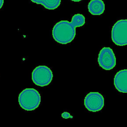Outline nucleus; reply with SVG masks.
<instances>
[{
    "label": "nucleus",
    "instance_id": "1",
    "mask_svg": "<svg viewBox=\"0 0 127 127\" xmlns=\"http://www.w3.org/2000/svg\"><path fill=\"white\" fill-rule=\"evenodd\" d=\"M85 23V17L81 14H74L71 21L62 20L57 22L52 29L54 39L61 44H67L74 39L76 35V27H81Z\"/></svg>",
    "mask_w": 127,
    "mask_h": 127
},
{
    "label": "nucleus",
    "instance_id": "2",
    "mask_svg": "<svg viewBox=\"0 0 127 127\" xmlns=\"http://www.w3.org/2000/svg\"><path fill=\"white\" fill-rule=\"evenodd\" d=\"M18 103L20 106L26 111L34 110L41 103L40 94L35 89L25 88L19 94Z\"/></svg>",
    "mask_w": 127,
    "mask_h": 127
},
{
    "label": "nucleus",
    "instance_id": "3",
    "mask_svg": "<svg viewBox=\"0 0 127 127\" xmlns=\"http://www.w3.org/2000/svg\"><path fill=\"white\" fill-rule=\"evenodd\" d=\"M111 38L116 45H127V19L119 20L114 24L111 31Z\"/></svg>",
    "mask_w": 127,
    "mask_h": 127
},
{
    "label": "nucleus",
    "instance_id": "4",
    "mask_svg": "<svg viewBox=\"0 0 127 127\" xmlns=\"http://www.w3.org/2000/svg\"><path fill=\"white\" fill-rule=\"evenodd\" d=\"M53 77L51 69L46 65H39L36 67L32 72V80L36 85L44 87L48 85Z\"/></svg>",
    "mask_w": 127,
    "mask_h": 127
},
{
    "label": "nucleus",
    "instance_id": "5",
    "mask_svg": "<svg viewBox=\"0 0 127 127\" xmlns=\"http://www.w3.org/2000/svg\"><path fill=\"white\" fill-rule=\"evenodd\" d=\"M98 63L105 70L112 69L116 64V58L113 50L110 47H104L98 55Z\"/></svg>",
    "mask_w": 127,
    "mask_h": 127
},
{
    "label": "nucleus",
    "instance_id": "6",
    "mask_svg": "<svg viewBox=\"0 0 127 127\" xmlns=\"http://www.w3.org/2000/svg\"><path fill=\"white\" fill-rule=\"evenodd\" d=\"M84 104L88 111L92 112H98L104 106V98L102 95L98 92H91L85 96Z\"/></svg>",
    "mask_w": 127,
    "mask_h": 127
},
{
    "label": "nucleus",
    "instance_id": "7",
    "mask_svg": "<svg viewBox=\"0 0 127 127\" xmlns=\"http://www.w3.org/2000/svg\"><path fill=\"white\" fill-rule=\"evenodd\" d=\"M116 89L122 93H127V69L121 70L117 72L114 79Z\"/></svg>",
    "mask_w": 127,
    "mask_h": 127
},
{
    "label": "nucleus",
    "instance_id": "8",
    "mask_svg": "<svg viewBox=\"0 0 127 127\" xmlns=\"http://www.w3.org/2000/svg\"><path fill=\"white\" fill-rule=\"evenodd\" d=\"M88 9L92 15H101L105 10V3L102 0H91L88 3Z\"/></svg>",
    "mask_w": 127,
    "mask_h": 127
},
{
    "label": "nucleus",
    "instance_id": "9",
    "mask_svg": "<svg viewBox=\"0 0 127 127\" xmlns=\"http://www.w3.org/2000/svg\"><path fill=\"white\" fill-rule=\"evenodd\" d=\"M32 2L37 4H42L45 8L50 10H53L60 6L61 0H30Z\"/></svg>",
    "mask_w": 127,
    "mask_h": 127
},
{
    "label": "nucleus",
    "instance_id": "10",
    "mask_svg": "<svg viewBox=\"0 0 127 127\" xmlns=\"http://www.w3.org/2000/svg\"><path fill=\"white\" fill-rule=\"evenodd\" d=\"M62 118H64V119H68V118H72V116H70V114L68 113V112H64L62 114Z\"/></svg>",
    "mask_w": 127,
    "mask_h": 127
},
{
    "label": "nucleus",
    "instance_id": "11",
    "mask_svg": "<svg viewBox=\"0 0 127 127\" xmlns=\"http://www.w3.org/2000/svg\"><path fill=\"white\" fill-rule=\"evenodd\" d=\"M4 2V0H0V9L2 7Z\"/></svg>",
    "mask_w": 127,
    "mask_h": 127
},
{
    "label": "nucleus",
    "instance_id": "12",
    "mask_svg": "<svg viewBox=\"0 0 127 127\" xmlns=\"http://www.w3.org/2000/svg\"><path fill=\"white\" fill-rule=\"evenodd\" d=\"M71 0L72 1H75V2H79L82 0Z\"/></svg>",
    "mask_w": 127,
    "mask_h": 127
}]
</instances>
